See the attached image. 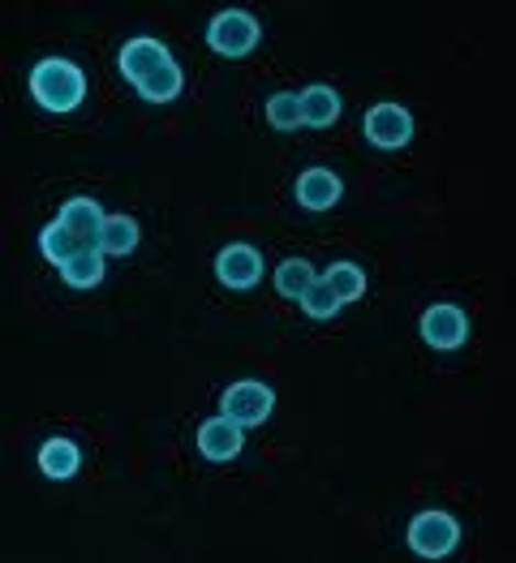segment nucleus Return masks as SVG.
<instances>
[{"instance_id":"1","label":"nucleus","mask_w":516,"mask_h":563,"mask_svg":"<svg viewBox=\"0 0 516 563\" xmlns=\"http://www.w3.org/2000/svg\"><path fill=\"white\" fill-rule=\"evenodd\" d=\"M31 95L44 103L47 112H74L83 99H87V74L74 65V60H40L35 74H31Z\"/></svg>"},{"instance_id":"2","label":"nucleus","mask_w":516,"mask_h":563,"mask_svg":"<svg viewBox=\"0 0 516 563\" xmlns=\"http://www.w3.org/2000/svg\"><path fill=\"white\" fill-rule=\"evenodd\" d=\"M457 542H461V525H457V517H448V512H418L414 525H409V547L422 560L452 555Z\"/></svg>"},{"instance_id":"3","label":"nucleus","mask_w":516,"mask_h":563,"mask_svg":"<svg viewBox=\"0 0 516 563\" xmlns=\"http://www.w3.org/2000/svg\"><path fill=\"white\" fill-rule=\"evenodd\" d=\"M259 40H263V31L245 9H224L207 26V44L216 47L220 56H245V52L259 47Z\"/></svg>"},{"instance_id":"4","label":"nucleus","mask_w":516,"mask_h":563,"mask_svg":"<svg viewBox=\"0 0 516 563\" xmlns=\"http://www.w3.org/2000/svg\"><path fill=\"white\" fill-rule=\"evenodd\" d=\"M272 405H276V391H272L267 383H259V378H241V383H233V387H224L220 413L233 418L237 426H259V422H267Z\"/></svg>"},{"instance_id":"5","label":"nucleus","mask_w":516,"mask_h":563,"mask_svg":"<svg viewBox=\"0 0 516 563\" xmlns=\"http://www.w3.org/2000/svg\"><path fill=\"white\" fill-rule=\"evenodd\" d=\"M366 139H371V146H378V151H400L405 142L414 139V117H409V108H400V103H375V108L366 112Z\"/></svg>"},{"instance_id":"6","label":"nucleus","mask_w":516,"mask_h":563,"mask_svg":"<svg viewBox=\"0 0 516 563\" xmlns=\"http://www.w3.org/2000/svg\"><path fill=\"white\" fill-rule=\"evenodd\" d=\"M216 276H220V284L237 288V292L241 288H254V284L263 280V254L254 245H245V241L224 245L220 258H216Z\"/></svg>"},{"instance_id":"7","label":"nucleus","mask_w":516,"mask_h":563,"mask_svg":"<svg viewBox=\"0 0 516 563\" xmlns=\"http://www.w3.org/2000/svg\"><path fill=\"white\" fill-rule=\"evenodd\" d=\"M422 340L430 349H461L470 340V319L457 306H430L422 314Z\"/></svg>"},{"instance_id":"8","label":"nucleus","mask_w":516,"mask_h":563,"mask_svg":"<svg viewBox=\"0 0 516 563\" xmlns=\"http://www.w3.org/2000/svg\"><path fill=\"white\" fill-rule=\"evenodd\" d=\"M241 443H245V426H237L233 418H211V422L198 426V452L216 465H229L241 456Z\"/></svg>"},{"instance_id":"9","label":"nucleus","mask_w":516,"mask_h":563,"mask_svg":"<svg viewBox=\"0 0 516 563\" xmlns=\"http://www.w3.org/2000/svg\"><path fill=\"white\" fill-rule=\"evenodd\" d=\"M173 56H168V47L160 44V40H151V35H139V40H130V44L121 47V78H130L134 87H142L155 69H164Z\"/></svg>"},{"instance_id":"10","label":"nucleus","mask_w":516,"mask_h":563,"mask_svg":"<svg viewBox=\"0 0 516 563\" xmlns=\"http://www.w3.org/2000/svg\"><path fill=\"white\" fill-rule=\"evenodd\" d=\"M340 194H344V186H340V177L331 168H306L297 177V202L306 211H328V207L340 202Z\"/></svg>"},{"instance_id":"11","label":"nucleus","mask_w":516,"mask_h":563,"mask_svg":"<svg viewBox=\"0 0 516 563\" xmlns=\"http://www.w3.org/2000/svg\"><path fill=\"white\" fill-rule=\"evenodd\" d=\"M103 207L95 202V198H69L65 207H61V224L65 229H74V233L83 236L87 245H95L99 250V229H103Z\"/></svg>"},{"instance_id":"12","label":"nucleus","mask_w":516,"mask_h":563,"mask_svg":"<svg viewBox=\"0 0 516 563\" xmlns=\"http://www.w3.org/2000/svg\"><path fill=\"white\" fill-rule=\"evenodd\" d=\"M297 103H301V125H310V130H328L331 121L340 117V95L323 87V82L306 87L297 95Z\"/></svg>"},{"instance_id":"13","label":"nucleus","mask_w":516,"mask_h":563,"mask_svg":"<svg viewBox=\"0 0 516 563\" xmlns=\"http://www.w3.org/2000/svg\"><path fill=\"white\" fill-rule=\"evenodd\" d=\"M40 470H44L47 477H56V482L74 477V473L83 470L78 443H74V439H47L44 448H40Z\"/></svg>"},{"instance_id":"14","label":"nucleus","mask_w":516,"mask_h":563,"mask_svg":"<svg viewBox=\"0 0 516 563\" xmlns=\"http://www.w3.org/2000/svg\"><path fill=\"white\" fill-rule=\"evenodd\" d=\"M40 250H44L47 263H56V267H65L69 258H78L83 250H95V245H87L83 236L74 233V229H65L61 220L56 224H47L44 233H40Z\"/></svg>"},{"instance_id":"15","label":"nucleus","mask_w":516,"mask_h":563,"mask_svg":"<svg viewBox=\"0 0 516 563\" xmlns=\"http://www.w3.org/2000/svg\"><path fill=\"white\" fill-rule=\"evenodd\" d=\"M99 250L112 258H125L139 250V220L134 216H108L99 229Z\"/></svg>"},{"instance_id":"16","label":"nucleus","mask_w":516,"mask_h":563,"mask_svg":"<svg viewBox=\"0 0 516 563\" xmlns=\"http://www.w3.org/2000/svg\"><path fill=\"white\" fill-rule=\"evenodd\" d=\"M103 250H83L78 258H69L65 267H61V280L69 284V288H95V284L103 280Z\"/></svg>"},{"instance_id":"17","label":"nucleus","mask_w":516,"mask_h":563,"mask_svg":"<svg viewBox=\"0 0 516 563\" xmlns=\"http://www.w3.org/2000/svg\"><path fill=\"white\" fill-rule=\"evenodd\" d=\"M182 87H186L182 65H177V60H168L164 69H155V74L142 82L139 95L146 99V103H168V99H177V95H182Z\"/></svg>"},{"instance_id":"18","label":"nucleus","mask_w":516,"mask_h":563,"mask_svg":"<svg viewBox=\"0 0 516 563\" xmlns=\"http://www.w3.org/2000/svg\"><path fill=\"white\" fill-rule=\"evenodd\" d=\"M323 284L340 297V306H344V301H362V292H366V276H362L358 263H331Z\"/></svg>"},{"instance_id":"19","label":"nucleus","mask_w":516,"mask_h":563,"mask_svg":"<svg viewBox=\"0 0 516 563\" xmlns=\"http://www.w3.org/2000/svg\"><path fill=\"white\" fill-rule=\"evenodd\" d=\"M301 310H306V319H315V323H328V319H336V310H340V297L331 292L323 280H315L301 297Z\"/></svg>"},{"instance_id":"20","label":"nucleus","mask_w":516,"mask_h":563,"mask_svg":"<svg viewBox=\"0 0 516 563\" xmlns=\"http://www.w3.org/2000/svg\"><path fill=\"white\" fill-rule=\"evenodd\" d=\"M315 280H319V276H315V267H310L306 258H288V263L276 267V288H281L284 297H301Z\"/></svg>"},{"instance_id":"21","label":"nucleus","mask_w":516,"mask_h":563,"mask_svg":"<svg viewBox=\"0 0 516 563\" xmlns=\"http://www.w3.org/2000/svg\"><path fill=\"white\" fill-rule=\"evenodd\" d=\"M267 121H272V130L293 134V130L301 125V103H297V95L293 91L272 95V99H267Z\"/></svg>"}]
</instances>
